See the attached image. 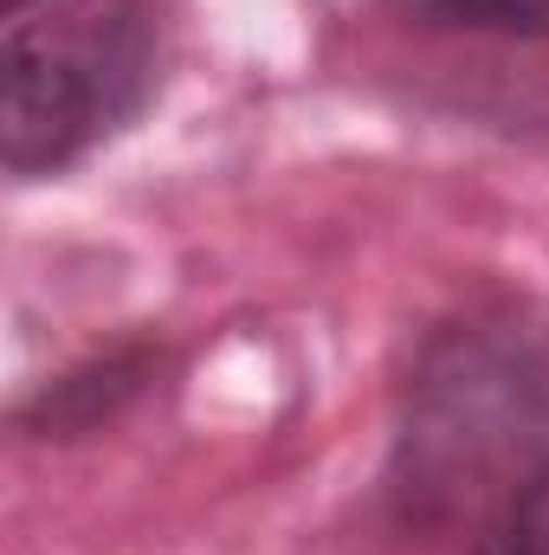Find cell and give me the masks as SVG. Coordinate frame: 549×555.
Instances as JSON below:
<instances>
[{"instance_id":"5","label":"cell","mask_w":549,"mask_h":555,"mask_svg":"<svg viewBox=\"0 0 549 555\" xmlns=\"http://www.w3.org/2000/svg\"><path fill=\"white\" fill-rule=\"evenodd\" d=\"M472 555H549V472L472 537Z\"/></svg>"},{"instance_id":"1","label":"cell","mask_w":549,"mask_h":555,"mask_svg":"<svg viewBox=\"0 0 549 555\" xmlns=\"http://www.w3.org/2000/svg\"><path fill=\"white\" fill-rule=\"evenodd\" d=\"M549 472V323L524 304L433 330L408 375L388 504L408 530H485Z\"/></svg>"},{"instance_id":"2","label":"cell","mask_w":549,"mask_h":555,"mask_svg":"<svg viewBox=\"0 0 549 555\" xmlns=\"http://www.w3.org/2000/svg\"><path fill=\"white\" fill-rule=\"evenodd\" d=\"M162 20L149 0H46L0 39V168L46 181L111 142L155 98Z\"/></svg>"},{"instance_id":"3","label":"cell","mask_w":549,"mask_h":555,"mask_svg":"<svg viewBox=\"0 0 549 555\" xmlns=\"http://www.w3.org/2000/svg\"><path fill=\"white\" fill-rule=\"evenodd\" d=\"M155 369H162V349H149V343H137V349H111V356H98V362H85V369L46 382V388L20 408V426L39 433V439L98 433L104 420H117L142 388L155 382Z\"/></svg>"},{"instance_id":"6","label":"cell","mask_w":549,"mask_h":555,"mask_svg":"<svg viewBox=\"0 0 549 555\" xmlns=\"http://www.w3.org/2000/svg\"><path fill=\"white\" fill-rule=\"evenodd\" d=\"M20 13H33V0H7V20H20Z\"/></svg>"},{"instance_id":"4","label":"cell","mask_w":549,"mask_h":555,"mask_svg":"<svg viewBox=\"0 0 549 555\" xmlns=\"http://www.w3.org/2000/svg\"><path fill=\"white\" fill-rule=\"evenodd\" d=\"M420 26L446 33H498V39H549V0H388Z\"/></svg>"}]
</instances>
